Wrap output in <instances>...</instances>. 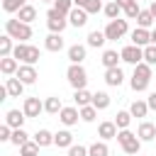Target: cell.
I'll use <instances>...</instances> for the list:
<instances>
[{
  "label": "cell",
  "mask_w": 156,
  "mask_h": 156,
  "mask_svg": "<svg viewBox=\"0 0 156 156\" xmlns=\"http://www.w3.org/2000/svg\"><path fill=\"white\" fill-rule=\"evenodd\" d=\"M149 80H151V66H149L146 61L136 63V66H134V73H132V80H129L132 90H134V93L146 90V88H149Z\"/></svg>",
  "instance_id": "cell-1"
},
{
  "label": "cell",
  "mask_w": 156,
  "mask_h": 156,
  "mask_svg": "<svg viewBox=\"0 0 156 156\" xmlns=\"http://www.w3.org/2000/svg\"><path fill=\"white\" fill-rule=\"evenodd\" d=\"M5 34H10L17 41H27V39H32V27L27 22L17 20V17L15 20H5Z\"/></svg>",
  "instance_id": "cell-2"
},
{
  "label": "cell",
  "mask_w": 156,
  "mask_h": 156,
  "mask_svg": "<svg viewBox=\"0 0 156 156\" xmlns=\"http://www.w3.org/2000/svg\"><path fill=\"white\" fill-rule=\"evenodd\" d=\"M117 141H119L122 151L129 154V156L139 154V149H141V139H139L134 132H129V129H119V132H117Z\"/></svg>",
  "instance_id": "cell-3"
},
{
  "label": "cell",
  "mask_w": 156,
  "mask_h": 156,
  "mask_svg": "<svg viewBox=\"0 0 156 156\" xmlns=\"http://www.w3.org/2000/svg\"><path fill=\"white\" fill-rule=\"evenodd\" d=\"M12 56L17 58V61H22V63H37L39 61V49L37 46H32V44H27V41H20L17 46H15V51H12Z\"/></svg>",
  "instance_id": "cell-4"
},
{
  "label": "cell",
  "mask_w": 156,
  "mask_h": 156,
  "mask_svg": "<svg viewBox=\"0 0 156 156\" xmlns=\"http://www.w3.org/2000/svg\"><path fill=\"white\" fill-rule=\"evenodd\" d=\"M66 78H68V83H71L73 90H80V88L88 85V73H85V68L80 63H71L68 71H66Z\"/></svg>",
  "instance_id": "cell-5"
},
{
  "label": "cell",
  "mask_w": 156,
  "mask_h": 156,
  "mask_svg": "<svg viewBox=\"0 0 156 156\" xmlns=\"http://www.w3.org/2000/svg\"><path fill=\"white\" fill-rule=\"evenodd\" d=\"M46 24H49V29H51V32L61 34V32L66 29V24H68V15H61L56 7H51V10L46 12Z\"/></svg>",
  "instance_id": "cell-6"
},
{
  "label": "cell",
  "mask_w": 156,
  "mask_h": 156,
  "mask_svg": "<svg viewBox=\"0 0 156 156\" xmlns=\"http://www.w3.org/2000/svg\"><path fill=\"white\" fill-rule=\"evenodd\" d=\"M127 34V20H110L107 22V27H105V37H107V41H117V39H122Z\"/></svg>",
  "instance_id": "cell-7"
},
{
  "label": "cell",
  "mask_w": 156,
  "mask_h": 156,
  "mask_svg": "<svg viewBox=\"0 0 156 156\" xmlns=\"http://www.w3.org/2000/svg\"><path fill=\"white\" fill-rule=\"evenodd\" d=\"M119 54H122V61H124V63H132V66H136V63L144 61V46H136V44L124 46Z\"/></svg>",
  "instance_id": "cell-8"
},
{
  "label": "cell",
  "mask_w": 156,
  "mask_h": 156,
  "mask_svg": "<svg viewBox=\"0 0 156 156\" xmlns=\"http://www.w3.org/2000/svg\"><path fill=\"white\" fill-rule=\"evenodd\" d=\"M24 85H32V83H37V78H39V73H37V68L32 66V63H22L20 68H17V73H15Z\"/></svg>",
  "instance_id": "cell-9"
},
{
  "label": "cell",
  "mask_w": 156,
  "mask_h": 156,
  "mask_svg": "<svg viewBox=\"0 0 156 156\" xmlns=\"http://www.w3.org/2000/svg\"><path fill=\"white\" fill-rule=\"evenodd\" d=\"M22 112L27 117H39L44 112V102L39 98H24V105H22Z\"/></svg>",
  "instance_id": "cell-10"
},
{
  "label": "cell",
  "mask_w": 156,
  "mask_h": 156,
  "mask_svg": "<svg viewBox=\"0 0 156 156\" xmlns=\"http://www.w3.org/2000/svg\"><path fill=\"white\" fill-rule=\"evenodd\" d=\"M122 80H124V71H122L119 66H115V68H105V83H107L110 88H119Z\"/></svg>",
  "instance_id": "cell-11"
},
{
  "label": "cell",
  "mask_w": 156,
  "mask_h": 156,
  "mask_svg": "<svg viewBox=\"0 0 156 156\" xmlns=\"http://www.w3.org/2000/svg\"><path fill=\"white\" fill-rule=\"evenodd\" d=\"M58 119H61L66 127L78 124V119H80V107H63V110L58 112Z\"/></svg>",
  "instance_id": "cell-12"
},
{
  "label": "cell",
  "mask_w": 156,
  "mask_h": 156,
  "mask_svg": "<svg viewBox=\"0 0 156 156\" xmlns=\"http://www.w3.org/2000/svg\"><path fill=\"white\" fill-rule=\"evenodd\" d=\"M85 22H88V12L76 5V7L68 12V24H73V27H85Z\"/></svg>",
  "instance_id": "cell-13"
},
{
  "label": "cell",
  "mask_w": 156,
  "mask_h": 156,
  "mask_svg": "<svg viewBox=\"0 0 156 156\" xmlns=\"http://www.w3.org/2000/svg\"><path fill=\"white\" fill-rule=\"evenodd\" d=\"M132 44H136V46H149V44H151V32L144 29V27H136V29L132 32Z\"/></svg>",
  "instance_id": "cell-14"
},
{
  "label": "cell",
  "mask_w": 156,
  "mask_h": 156,
  "mask_svg": "<svg viewBox=\"0 0 156 156\" xmlns=\"http://www.w3.org/2000/svg\"><path fill=\"white\" fill-rule=\"evenodd\" d=\"M44 49H46V51L58 54V51L63 49V37H61V34H56V32H51V34L44 39Z\"/></svg>",
  "instance_id": "cell-15"
},
{
  "label": "cell",
  "mask_w": 156,
  "mask_h": 156,
  "mask_svg": "<svg viewBox=\"0 0 156 156\" xmlns=\"http://www.w3.org/2000/svg\"><path fill=\"white\" fill-rule=\"evenodd\" d=\"M5 88H7V95L10 98H22V93H24V83L15 76V78H7L5 80Z\"/></svg>",
  "instance_id": "cell-16"
},
{
  "label": "cell",
  "mask_w": 156,
  "mask_h": 156,
  "mask_svg": "<svg viewBox=\"0 0 156 156\" xmlns=\"http://www.w3.org/2000/svg\"><path fill=\"white\" fill-rule=\"evenodd\" d=\"M24 119H27V115L20 110H7V115H5V124H10L12 129H20L24 124Z\"/></svg>",
  "instance_id": "cell-17"
},
{
  "label": "cell",
  "mask_w": 156,
  "mask_h": 156,
  "mask_svg": "<svg viewBox=\"0 0 156 156\" xmlns=\"http://www.w3.org/2000/svg\"><path fill=\"white\" fill-rule=\"evenodd\" d=\"M98 136H102V141H107V139H117V124L115 122H100V127H98Z\"/></svg>",
  "instance_id": "cell-18"
},
{
  "label": "cell",
  "mask_w": 156,
  "mask_h": 156,
  "mask_svg": "<svg viewBox=\"0 0 156 156\" xmlns=\"http://www.w3.org/2000/svg\"><path fill=\"white\" fill-rule=\"evenodd\" d=\"M136 136H139L141 141H154V139H156V124H151V122H141L139 129H136Z\"/></svg>",
  "instance_id": "cell-19"
},
{
  "label": "cell",
  "mask_w": 156,
  "mask_h": 156,
  "mask_svg": "<svg viewBox=\"0 0 156 156\" xmlns=\"http://www.w3.org/2000/svg\"><path fill=\"white\" fill-rule=\"evenodd\" d=\"M17 68H20V61H17L15 56H2V58H0V71H2L5 76H15Z\"/></svg>",
  "instance_id": "cell-20"
},
{
  "label": "cell",
  "mask_w": 156,
  "mask_h": 156,
  "mask_svg": "<svg viewBox=\"0 0 156 156\" xmlns=\"http://www.w3.org/2000/svg\"><path fill=\"white\" fill-rule=\"evenodd\" d=\"M100 61H102L105 68H115V66L122 61V54L115 51V49H107V51H102V58H100Z\"/></svg>",
  "instance_id": "cell-21"
},
{
  "label": "cell",
  "mask_w": 156,
  "mask_h": 156,
  "mask_svg": "<svg viewBox=\"0 0 156 156\" xmlns=\"http://www.w3.org/2000/svg\"><path fill=\"white\" fill-rule=\"evenodd\" d=\"M54 144L61 146V149H68V146H73V134H71L68 129H58V132L54 134Z\"/></svg>",
  "instance_id": "cell-22"
},
{
  "label": "cell",
  "mask_w": 156,
  "mask_h": 156,
  "mask_svg": "<svg viewBox=\"0 0 156 156\" xmlns=\"http://www.w3.org/2000/svg\"><path fill=\"white\" fill-rule=\"evenodd\" d=\"M68 61H71V63H83V61H85V46H83V44L68 46Z\"/></svg>",
  "instance_id": "cell-23"
},
{
  "label": "cell",
  "mask_w": 156,
  "mask_h": 156,
  "mask_svg": "<svg viewBox=\"0 0 156 156\" xmlns=\"http://www.w3.org/2000/svg\"><path fill=\"white\" fill-rule=\"evenodd\" d=\"M61 110H63V105H61V98H58V95H51V98L44 100V112H49V115H58Z\"/></svg>",
  "instance_id": "cell-24"
},
{
  "label": "cell",
  "mask_w": 156,
  "mask_h": 156,
  "mask_svg": "<svg viewBox=\"0 0 156 156\" xmlns=\"http://www.w3.org/2000/svg\"><path fill=\"white\" fill-rule=\"evenodd\" d=\"M78 7H83L88 15H98L100 10H102V2L100 0H73Z\"/></svg>",
  "instance_id": "cell-25"
},
{
  "label": "cell",
  "mask_w": 156,
  "mask_h": 156,
  "mask_svg": "<svg viewBox=\"0 0 156 156\" xmlns=\"http://www.w3.org/2000/svg\"><path fill=\"white\" fill-rule=\"evenodd\" d=\"M90 105H95L98 110H107L110 107V95L105 90H98V93H93V102Z\"/></svg>",
  "instance_id": "cell-26"
},
{
  "label": "cell",
  "mask_w": 156,
  "mask_h": 156,
  "mask_svg": "<svg viewBox=\"0 0 156 156\" xmlns=\"http://www.w3.org/2000/svg\"><path fill=\"white\" fill-rule=\"evenodd\" d=\"M17 20H22V22L32 24V22L37 20V7H32V5H24V7L17 12Z\"/></svg>",
  "instance_id": "cell-27"
},
{
  "label": "cell",
  "mask_w": 156,
  "mask_h": 156,
  "mask_svg": "<svg viewBox=\"0 0 156 156\" xmlns=\"http://www.w3.org/2000/svg\"><path fill=\"white\" fill-rule=\"evenodd\" d=\"M73 102H76L78 107H85V105H90V102H93V95H90L85 88H80V90H76V93H73Z\"/></svg>",
  "instance_id": "cell-28"
},
{
  "label": "cell",
  "mask_w": 156,
  "mask_h": 156,
  "mask_svg": "<svg viewBox=\"0 0 156 156\" xmlns=\"http://www.w3.org/2000/svg\"><path fill=\"white\" fill-rule=\"evenodd\" d=\"M129 112H132V117H146V112H149V102H146V100H134L132 107H129Z\"/></svg>",
  "instance_id": "cell-29"
},
{
  "label": "cell",
  "mask_w": 156,
  "mask_h": 156,
  "mask_svg": "<svg viewBox=\"0 0 156 156\" xmlns=\"http://www.w3.org/2000/svg\"><path fill=\"white\" fill-rule=\"evenodd\" d=\"M129 122H132V112H129V110H119V112L115 115L117 129H129Z\"/></svg>",
  "instance_id": "cell-30"
},
{
  "label": "cell",
  "mask_w": 156,
  "mask_h": 156,
  "mask_svg": "<svg viewBox=\"0 0 156 156\" xmlns=\"http://www.w3.org/2000/svg\"><path fill=\"white\" fill-rule=\"evenodd\" d=\"M34 141H37L41 149H44V146H51V144H54V134H51L49 129H39V132L34 134Z\"/></svg>",
  "instance_id": "cell-31"
},
{
  "label": "cell",
  "mask_w": 156,
  "mask_h": 156,
  "mask_svg": "<svg viewBox=\"0 0 156 156\" xmlns=\"http://www.w3.org/2000/svg\"><path fill=\"white\" fill-rule=\"evenodd\" d=\"M105 41H107L105 32H98V29H95V32H90V34H88V46H93V49H100Z\"/></svg>",
  "instance_id": "cell-32"
},
{
  "label": "cell",
  "mask_w": 156,
  "mask_h": 156,
  "mask_svg": "<svg viewBox=\"0 0 156 156\" xmlns=\"http://www.w3.org/2000/svg\"><path fill=\"white\" fill-rule=\"evenodd\" d=\"M12 51H15L12 37H10V34H2V37H0V58H2V56H12Z\"/></svg>",
  "instance_id": "cell-33"
},
{
  "label": "cell",
  "mask_w": 156,
  "mask_h": 156,
  "mask_svg": "<svg viewBox=\"0 0 156 156\" xmlns=\"http://www.w3.org/2000/svg\"><path fill=\"white\" fill-rule=\"evenodd\" d=\"M88 156H110V149L105 141H95L88 146Z\"/></svg>",
  "instance_id": "cell-34"
},
{
  "label": "cell",
  "mask_w": 156,
  "mask_h": 156,
  "mask_svg": "<svg viewBox=\"0 0 156 156\" xmlns=\"http://www.w3.org/2000/svg\"><path fill=\"white\" fill-rule=\"evenodd\" d=\"M154 22H156V20H154L151 10H141V12L136 15V24H139V27H144V29H149V27H151Z\"/></svg>",
  "instance_id": "cell-35"
},
{
  "label": "cell",
  "mask_w": 156,
  "mask_h": 156,
  "mask_svg": "<svg viewBox=\"0 0 156 156\" xmlns=\"http://www.w3.org/2000/svg\"><path fill=\"white\" fill-rule=\"evenodd\" d=\"M39 149H41V146L32 139V141H27V144L20 146V156H39Z\"/></svg>",
  "instance_id": "cell-36"
},
{
  "label": "cell",
  "mask_w": 156,
  "mask_h": 156,
  "mask_svg": "<svg viewBox=\"0 0 156 156\" xmlns=\"http://www.w3.org/2000/svg\"><path fill=\"white\" fill-rule=\"evenodd\" d=\"M102 10H105V15H107L110 20H117V17H119V12H122V7H119V2H117V0H110Z\"/></svg>",
  "instance_id": "cell-37"
},
{
  "label": "cell",
  "mask_w": 156,
  "mask_h": 156,
  "mask_svg": "<svg viewBox=\"0 0 156 156\" xmlns=\"http://www.w3.org/2000/svg\"><path fill=\"white\" fill-rule=\"evenodd\" d=\"M95 117H98V107H95V105L80 107V119H83V122H95Z\"/></svg>",
  "instance_id": "cell-38"
},
{
  "label": "cell",
  "mask_w": 156,
  "mask_h": 156,
  "mask_svg": "<svg viewBox=\"0 0 156 156\" xmlns=\"http://www.w3.org/2000/svg\"><path fill=\"white\" fill-rule=\"evenodd\" d=\"M10 141H12L15 146H22V144L29 141V134H27L22 127H20V129H12V139H10Z\"/></svg>",
  "instance_id": "cell-39"
},
{
  "label": "cell",
  "mask_w": 156,
  "mask_h": 156,
  "mask_svg": "<svg viewBox=\"0 0 156 156\" xmlns=\"http://www.w3.org/2000/svg\"><path fill=\"white\" fill-rule=\"evenodd\" d=\"M27 5V0H2V10L5 12H20Z\"/></svg>",
  "instance_id": "cell-40"
},
{
  "label": "cell",
  "mask_w": 156,
  "mask_h": 156,
  "mask_svg": "<svg viewBox=\"0 0 156 156\" xmlns=\"http://www.w3.org/2000/svg\"><path fill=\"white\" fill-rule=\"evenodd\" d=\"M54 7H56L61 15H68V12L76 7V2H73V0H56V2H54Z\"/></svg>",
  "instance_id": "cell-41"
},
{
  "label": "cell",
  "mask_w": 156,
  "mask_h": 156,
  "mask_svg": "<svg viewBox=\"0 0 156 156\" xmlns=\"http://www.w3.org/2000/svg\"><path fill=\"white\" fill-rule=\"evenodd\" d=\"M144 61H146L149 66H154V63H156V44L144 46Z\"/></svg>",
  "instance_id": "cell-42"
},
{
  "label": "cell",
  "mask_w": 156,
  "mask_h": 156,
  "mask_svg": "<svg viewBox=\"0 0 156 156\" xmlns=\"http://www.w3.org/2000/svg\"><path fill=\"white\" fill-rule=\"evenodd\" d=\"M139 12H141V10H139V2H136V0H132V2L124 7V15H127L129 20H136V15H139Z\"/></svg>",
  "instance_id": "cell-43"
},
{
  "label": "cell",
  "mask_w": 156,
  "mask_h": 156,
  "mask_svg": "<svg viewBox=\"0 0 156 156\" xmlns=\"http://www.w3.org/2000/svg\"><path fill=\"white\" fill-rule=\"evenodd\" d=\"M68 156H88V149L80 144H73V146H68Z\"/></svg>",
  "instance_id": "cell-44"
},
{
  "label": "cell",
  "mask_w": 156,
  "mask_h": 156,
  "mask_svg": "<svg viewBox=\"0 0 156 156\" xmlns=\"http://www.w3.org/2000/svg\"><path fill=\"white\" fill-rule=\"evenodd\" d=\"M12 139V127L10 124H2L0 127V141H10Z\"/></svg>",
  "instance_id": "cell-45"
},
{
  "label": "cell",
  "mask_w": 156,
  "mask_h": 156,
  "mask_svg": "<svg viewBox=\"0 0 156 156\" xmlns=\"http://www.w3.org/2000/svg\"><path fill=\"white\" fill-rule=\"evenodd\" d=\"M146 102H149V110H154V112H156V90L149 95V100H146Z\"/></svg>",
  "instance_id": "cell-46"
},
{
  "label": "cell",
  "mask_w": 156,
  "mask_h": 156,
  "mask_svg": "<svg viewBox=\"0 0 156 156\" xmlns=\"http://www.w3.org/2000/svg\"><path fill=\"white\" fill-rule=\"evenodd\" d=\"M149 10H151V15H154V20H156V0H154V2L149 5Z\"/></svg>",
  "instance_id": "cell-47"
},
{
  "label": "cell",
  "mask_w": 156,
  "mask_h": 156,
  "mask_svg": "<svg viewBox=\"0 0 156 156\" xmlns=\"http://www.w3.org/2000/svg\"><path fill=\"white\" fill-rule=\"evenodd\" d=\"M151 44H156V29H151Z\"/></svg>",
  "instance_id": "cell-48"
},
{
  "label": "cell",
  "mask_w": 156,
  "mask_h": 156,
  "mask_svg": "<svg viewBox=\"0 0 156 156\" xmlns=\"http://www.w3.org/2000/svg\"><path fill=\"white\" fill-rule=\"evenodd\" d=\"M41 2H56V0H41Z\"/></svg>",
  "instance_id": "cell-49"
},
{
  "label": "cell",
  "mask_w": 156,
  "mask_h": 156,
  "mask_svg": "<svg viewBox=\"0 0 156 156\" xmlns=\"http://www.w3.org/2000/svg\"><path fill=\"white\" fill-rule=\"evenodd\" d=\"M154 141H156V139H154Z\"/></svg>",
  "instance_id": "cell-50"
}]
</instances>
